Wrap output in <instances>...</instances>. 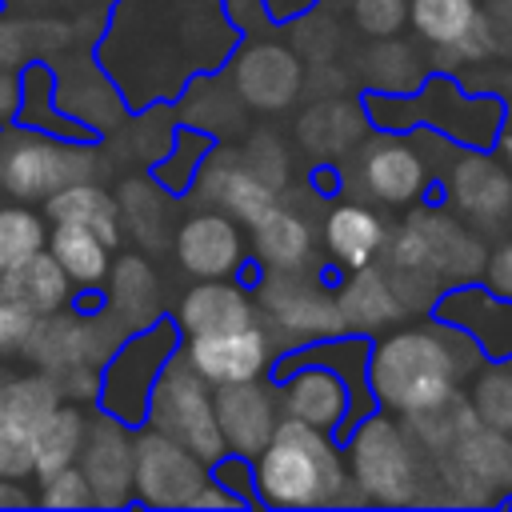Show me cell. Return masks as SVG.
<instances>
[{
	"instance_id": "47",
	"label": "cell",
	"mask_w": 512,
	"mask_h": 512,
	"mask_svg": "<svg viewBox=\"0 0 512 512\" xmlns=\"http://www.w3.org/2000/svg\"><path fill=\"white\" fill-rule=\"evenodd\" d=\"M352 24L368 40L396 36L408 24V0H352Z\"/></svg>"
},
{
	"instance_id": "5",
	"label": "cell",
	"mask_w": 512,
	"mask_h": 512,
	"mask_svg": "<svg viewBox=\"0 0 512 512\" xmlns=\"http://www.w3.org/2000/svg\"><path fill=\"white\" fill-rule=\"evenodd\" d=\"M100 172L104 152L96 140H64L16 120L0 128V192L20 204H40L72 180H100Z\"/></svg>"
},
{
	"instance_id": "9",
	"label": "cell",
	"mask_w": 512,
	"mask_h": 512,
	"mask_svg": "<svg viewBox=\"0 0 512 512\" xmlns=\"http://www.w3.org/2000/svg\"><path fill=\"white\" fill-rule=\"evenodd\" d=\"M128 336V328L100 304V308H56L48 316H36V328L24 344V364L40 368L48 376L76 368V364H96L104 368V360L120 348V340Z\"/></svg>"
},
{
	"instance_id": "49",
	"label": "cell",
	"mask_w": 512,
	"mask_h": 512,
	"mask_svg": "<svg viewBox=\"0 0 512 512\" xmlns=\"http://www.w3.org/2000/svg\"><path fill=\"white\" fill-rule=\"evenodd\" d=\"M492 300L500 304H512V232L496 236V244H488V256H484V272L476 280Z\"/></svg>"
},
{
	"instance_id": "50",
	"label": "cell",
	"mask_w": 512,
	"mask_h": 512,
	"mask_svg": "<svg viewBox=\"0 0 512 512\" xmlns=\"http://www.w3.org/2000/svg\"><path fill=\"white\" fill-rule=\"evenodd\" d=\"M32 60H36V52H32L28 16H16V12H4V8H0V68L20 72V68L32 64Z\"/></svg>"
},
{
	"instance_id": "19",
	"label": "cell",
	"mask_w": 512,
	"mask_h": 512,
	"mask_svg": "<svg viewBox=\"0 0 512 512\" xmlns=\"http://www.w3.org/2000/svg\"><path fill=\"white\" fill-rule=\"evenodd\" d=\"M184 360L208 380V384H232V380H256L268 376L276 364V344L268 340L264 324L252 320L244 328L208 332V336H184L180 340Z\"/></svg>"
},
{
	"instance_id": "27",
	"label": "cell",
	"mask_w": 512,
	"mask_h": 512,
	"mask_svg": "<svg viewBox=\"0 0 512 512\" xmlns=\"http://www.w3.org/2000/svg\"><path fill=\"white\" fill-rule=\"evenodd\" d=\"M100 296H104V308H108L128 332H140V328H148V324H156V320L164 316L160 272L152 268V260H148L144 252L112 256Z\"/></svg>"
},
{
	"instance_id": "11",
	"label": "cell",
	"mask_w": 512,
	"mask_h": 512,
	"mask_svg": "<svg viewBox=\"0 0 512 512\" xmlns=\"http://www.w3.org/2000/svg\"><path fill=\"white\" fill-rule=\"evenodd\" d=\"M344 160H352V176L340 172V188L352 184L384 208H408L428 192V156L404 132H368Z\"/></svg>"
},
{
	"instance_id": "43",
	"label": "cell",
	"mask_w": 512,
	"mask_h": 512,
	"mask_svg": "<svg viewBox=\"0 0 512 512\" xmlns=\"http://www.w3.org/2000/svg\"><path fill=\"white\" fill-rule=\"evenodd\" d=\"M484 60H496V40H492V28H488L484 12H476L472 24L456 40L428 48V72H444V76H456V72H464L472 64H484Z\"/></svg>"
},
{
	"instance_id": "37",
	"label": "cell",
	"mask_w": 512,
	"mask_h": 512,
	"mask_svg": "<svg viewBox=\"0 0 512 512\" xmlns=\"http://www.w3.org/2000/svg\"><path fill=\"white\" fill-rule=\"evenodd\" d=\"M16 124L36 128V132H52L64 140H96L88 128H80L76 120H68L56 100H52V64L48 60H32L20 68V112Z\"/></svg>"
},
{
	"instance_id": "53",
	"label": "cell",
	"mask_w": 512,
	"mask_h": 512,
	"mask_svg": "<svg viewBox=\"0 0 512 512\" xmlns=\"http://www.w3.org/2000/svg\"><path fill=\"white\" fill-rule=\"evenodd\" d=\"M352 88V76L348 68H340L336 60H324V64H304V84H300V96H344Z\"/></svg>"
},
{
	"instance_id": "32",
	"label": "cell",
	"mask_w": 512,
	"mask_h": 512,
	"mask_svg": "<svg viewBox=\"0 0 512 512\" xmlns=\"http://www.w3.org/2000/svg\"><path fill=\"white\" fill-rule=\"evenodd\" d=\"M40 212H44L48 224H84V228H92L108 248H116L124 240L120 216H116V200L96 176L92 180H72L64 188L48 192L40 200Z\"/></svg>"
},
{
	"instance_id": "63",
	"label": "cell",
	"mask_w": 512,
	"mask_h": 512,
	"mask_svg": "<svg viewBox=\"0 0 512 512\" xmlns=\"http://www.w3.org/2000/svg\"><path fill=\"white\" fill-rule=\"evenodd\" d=\"M28 4H44V0H28Z\"/></svg>"
},
{
	"instance_id": "58",
	"label": "cell",
	"mask_w": 512,
	"mask_h": 512,
	"mask_svg": "<svg viewBox=\"0 0 512 512\" xmlns=\"http://www.w3.org/2000/svg\"><path fill=\"white\" fill-rule=\"evenodd\" d=\"M0 508H36V492L28 488V480L0 476Z\"/></svg>"
},
{
	"instance_id": "29",
	"label": "cell",
	"mask_w": 512,
	"mask_h": 512,
	"mask_svg": "<svg viewBox=\"0 0 512 512\" xmlns=\"http://www.w3.org/2000/svg\"><path fill=\"white\" fill-rule=\"evenodd\" d=\"M252 252H256V264L260 272H300V268H312V248H316V236H312V224L304 220V212H296L292 204H272L264 208L252 224Z\"/></svg>"
},
{
	"instance_id": "8",
	"label": "cell",
	"mask_w": 512,
	"mask_h": 512,
	"mask_svg": "<svg viewBox=\"0 0 512 512\" xmlns=\"http://www.w3.org/2000/svg\"><path fill=\"white\" fill-rule=\"evenodd\" d=\"M144 424L180 440L184 448H192L208 464L216 456H224V440H220L216 408H212V384L184 360L180 348L164 360V368L148 392Z\"/></svg>"
},
{
	"instance_id": "17",
	"label": "cell",
	"mask_w": 512,
	"mask_h": 512,
	"mask_svg": "<svg viewBox=\"0 0 512 512\" xmlns=\"http://www.w3.org/2000/svg\"><path fill=\"white\" fill-rule=\"evenodd\" d=\"M184 196H188V204L228 212L240 224H252L264 208H272L280 200L264 180H256L248 172V164L240 160V152L228 140H212V148L204 152Z\"/></svg>"
},
{
	"instance_id": "10",
	"label": "cell",
	"mask_w": 512,
	"mask_h": 512,
	"mask_svg": "<svg viewBox=\"0 0 512 512\" xmlns=\"http://www.w3.org/2000/svg\"><path fill=\"white\" fill-rule=\"evenodd\" d=\"M180 348V332L168 316H160L156 324L128 332L120 340V348L104 360L100 368V400L96 408L112 412L124 424H144V408H148V392L164 368V360Z\"/></svg>"
},
{
	"instance_id": "39",
	"label": "cell",
	"mask_w": 512,
	"mask_h": 512,
	"mask_svg": "<svg viewBox=\"0 0 512 512\" xmlns=\"http://www.w3.org/2000/svg\"><path fill=\"white\" fill-rule=\"evenodd\" d=\"M468 400H472V412L480 424L488 428H500V432H512V368L504 356H488L468 380Z\"/></svg>"
},
{
	"instance_id": "34",
	"label": "cell",
	"mask_w": 512,
	"mask_h": 512,
	"mask_svg": "<svg viewBox=\"0 0 512 512\" xmlns=\"http://www.w3.org/2000/svg\"><path fill=\"white\" fill-rule=\"evenodd\" d=\"M72 292H76V284L64 276V268L52 260L48 248H40L28 260H20L16 268L0 272V296H12L20 304H28L36 316H48L56 308H68L72 304Z\"/></svg>"
},
{
	"instance_id": "62",
	"label": "cell",
	"mask_w": 512,
	"mask_h": 512,
	"mask_svg": "<svg viewBox=\"0 0 512 512\" xmlns=\"http://www.w3.org/2000/svg\"><path fill=\"white\" fill-rule=\"evenodd\" d=\"M504 360H508V368H512V352H508V356H504Z\"/></svg>"
},
{
	"instance_id": "42",
	"label": "cell",
	"mask_w": 512,
	"mask_h": 512,
	"mask_svg": "<svg viewBox=\"0 0 512 512\" xmlns=\"http://www.w3.org/2000/svg\"><path fill=\"white\" fill-rule=\"evenodd\" d=\"M208 148H212V136L188 128V124H176V136H172L168 152H164L148 172H152L172 196L184 200V192H188V184H192V176H196V168H200V160H204Z\"/></svg>"
},
{
	"instance_id": "28",
	"label": "cell",
	"mask_w": 512,
	"mask_h": 512,
	"mask_svg": "<svg viewBox=\"0 0 512 512\" xmlns=\"http://www.w3.org/2000/svg\"><path fill=\"white\" fill-rule=\"evenodd\" d=\"M336 312H340V324L344 332L352 336H380L388 332L392 324L408 320L404 304L396 300L388 276L380 272V264H364V268H352L344 272V280L336 284Z\"/></svg>"
},
{
	"instance_id": "56",
	"label": "cell",
	"mask_w": 512,
	"mask_h": 512,
	"mask_svg": "<svg viewBox=\"0 0 512 512\" xmlns=\"http://www.w3.org/2000/svg\"><path fill=\"white\" fill-rule=\"evenodd\" d=\"M20 112V72L0 68V128L12 124Z\"/></svg>"
},
{
	"instance_id": "21",
	"label": "cell",
	"mask_w": 512,
	"mask_h": 512,
	"mask_svg": "<svg viewBox=\"0 0 512 512\" xmlns=\"http://www.w3.org/2000/svg\"><path fill=\"white\" fill-rule=\"evenodd\" d=\"M212 408H216V428H220L224 452H240L248 460L268 444V436L276 432V420H280L272 376L212 384Z\"/></svg>"
},
{
	"instance_id": "60",
	"label": "cell",
	"mask_w": 512,
	"mask_h": 512,
	"mask_svg": "<svg viewBox=\"0 0 512 512\" xmlns=\"http://www.w3.org/2000/svg\"><path fill=\"white\" fill-rule=\"evenodd\" d=\"M492 152L512 168V108H504V120H500L496 140H492Z\"/></svg>"
},
{
	"instance_id": "6",
	"label": "cell",
	"mask_w": 512,
	"mask_h": 512,
	"mask_svg": "<svg viewBox=\"0 0 512 512\" xmlns=\"http://www.w3.org/2000/svg\"><path fill=\"white\" fill-rule=\"evenodd\" d=\"M340 448H344L348 476L368 504L404 508L416 500L424 456L412 448L396 412L372 408L340 436Z\"/></svg>"
},
{
	"instance_id": "1",
	"label": "cell",
	"mask_w": 512,
	"mask_h": 512,
	"mask_svg": "<svg viewBox=\"0 0 512 512\" xmlns=\"http://www.w3.org/2000/svg\"><path fill=\"white\" fill-rule=\"evenodd\" d=\"M236 40L220 0H120L92 52L128 108H140L172 100L188 76L220 68Z\"/></svg>"
},
{
	"instance_id": "22",
	"label": "cell",
	"mask_w": 512,
	"mask_h": 512,
	"mask_svg": "<svg viewBox=\"0 0 512 512\" xmlns=\"http://www.w3.org/2000/svg\"><path fill=\"white\" fill-rule=\"evenodd\" d=\"M112 200H116L120 232H124L144 256H156V252H168V248H172L180 196H172L148 168L120 176L116 188H112Z\"/></svg>"
},
{
	"instance_id": "3",
	"label": "cell",
	"mask_w": 512,
	"mask_h": 512,
	"mask_svg": "<svg viewBox=\"0 0 512 512\" xmlns=\"http://www.w3.org/2000/svg\"><path fill=\"white\" fill-rule=\"evenodd\" d=\"M252 480H256V504L268 508L368 504L348 476L340 440L292 416H280L268 444L252 456Z\"/></svg>"
},
{
	"instance_id": "55",
	"label": "cell",
	"mask_w": 512,
	"mask_h": 512,
	"mask_svg": "<svg viewBox=\"0 0 512 512\" xmlns=\"http://www.w3.org/2000/svg\"><path fill=\"white\" fill-rule=\"evenodd\" d=\"M224 16L232 20L236 32H256V28H268V16H264V4L260 0H220Z\"/></svg>"
},
{
	"instance_id": "46",
	"label": "cell",
	"mask_w": 512,
	"mask_h": 512,
	"mask_svg": "<svg viewBox=\"0 0 512 512\" xmlns=\"http://www.w3.org/2000/svg\"><path fill=\"white\" fill-rule=\"evenodd\" d=\"M36 504L40 508H92L88 480L76 464H64L56 472L36 476Z\"/></svg>"
},
{
	"instance_id": "57",
	"label": "cell",
	"mask_w": 512,
	"mask_h": 512,
	"mask_svg": "<svg viewBox=\"0 0 512 512\" xmlns=\"http://www.w3.org/2000/svg\"><path fill=\"white\" fill-rule=\"evenodd\" d=\"M192 508H244V504H240V496H232L224 484H216V480L208 476L204 488L192 496Z\"/></svg>"
},
{
	"instance_id": "25",
	"label": "cell",
	"mask_w": 512,
	"mask_h": 512,
	"mask_svg": "<svg viewBox=\"0 0 512 512\" xmlns=\"http://www.w3.org/2000/svg\"><path fill=\"white\" fill-rule=\"evenodd\" d=\"M256 320V300L252 288L240 284V276H220V280H196L172 312V324L184 336H208V332H228L244 328Z\"/></svg>"
},
{
	"instance_id": "52",
	"label": "cell",
	"mask_w": 512,
	"mask_h": 512,
	"mask_svg": "<svg viewBox=\"0 0 512 512\" xmlns=\"http://www.w3.org/2000/svg\"><path fill=\"white\" fill-rule=\"evenodd\" d=\"M52 380H56V388H60L64 400H72V404H80V408H96V400H100V368H96V364L64 368V372H56Z\"/></svg>"
},
{
	"instance_id": "40",
	"label": "cell",
	"mask_w": 512,
	"mask_h": 512,
	"mask_svg": "<svg viewBox=\"0 0 512 512\" xmlns=\"http://www.w3.org/2000/svg\"><path fill=\"white\" fill-rule=\"evenodd\" d=\"M476 12H480V0H408V24L416 40L428 48L456 40Z\"/></svg>"
},
{
	"instance_id": "35",
	"label": "cell",
	"mask_w": 512,
	"mask_h": 512,
	"mask_svg": "<svg viewBox=\"0 0 512 512\" xmlns=\"http://www.w3.org/2000/svg\"><path fill=\"white\" fill-rule=\"evenodd\" d=\"M396 420H400V428L408 432V440H412V448L420 456H436V452L452 448L472 424H480L476 412H472V400H468L464 384L452 388L444 400H436L428 408H416V412H404Z\"/></svg>"
},
{
	"instance_id": "54",
	"label": "cell",
	"mask_w": 512,
	"mask_h": 512,
	"mask_svg": "<svg viewBox=\"0 0 512 512\" xmlns=\"http://www.w3.org/2000/svg\"><path fill=\"white\" fill-rule=\"evenodd\" d=\"M492 40H496V56H512V0H484L480 4Z\"/></svg>"
},
{
	"instance_id": "36",
	"label": "cell",
	"mask_w": 512,
	"mask_h": 512,
	"mask_svg": "<svg viewBox=\"0 0 512 512\" xmlns=\"http://www.w3.org/2000/svg\"><path fill=\"white\" fill-rule=\"evenodd\" d=\"M44 248L76 288H100L112 264V248L84 224H52Z\"/></svg>"
},
{
	"instance_id": "33",
	"label": "cell",
	"mask_w": 512,
	"mask_h": 512,
	"mask_svg": "<svg viewBox=\"0 0 512 512\" xmlns=\"http://www.w3.org/2000/svg\"><path fill=\"white\" fill-rule=\"evenodd\" d=\"M60 388L48 372L40 368H24V372H8V380L0 384V436L12 440H32L36 424L60 404Z\"/></svg>"
},
{
	"instance_id": "24",
	"label": "cell",
	"mask_w": 512,
	"mask_h": 512,
	"mask_svg": "<svg viewBox=\"0 0 512 512\" xmlns=\"http://www.w3.org/2000/svg\"><path fill=\"white\" fill-rule=\"evenodd\" d=\"M276 384V404H280V416H292V420H304L320 432H332L340 436L344 420H348V408H352V396L344 388V380L324 368V364H296L280 376H272Z\"/></svg>"
},
{
	"instance_id": "30",
	"label": "cell",
	"mask_w": 512,
	"mask_h": 512,
	"mask_svg": "<svg viewBox=\"0 0 512 512\" xmlns=\"http://www.w3.org/2000/svg\"><path fill=\"white\" fill-rule=\"evenodd\" d=\"M384 244H388V224H384V216L376 208H368L360 200H340V204L328 208V216H324V248H328V260L340 272L376 264Z\"/></svg>"
},
{
	"instance_id": "41",
	"label": "cell",
	"mask_w": 512,
	"mask_h": 512,
	"mask_svg": "<svg viewBox=\"0 0 512 512\" xmlns=\"http://www.w3.org/2000/svg\"><path fill=\"white\" fill-rule=\"evenodd\" d=\"M48 240V220L44 212L28 208V204H4L0 208V272L16 268L20 260H28L32 252H40Z\"/></svg>"
},
{
	"instance_id": "51",
	"label": "cell",
	"mask_w": 512,
	"mask_h": 512,
	"mask_svg": "<svg viewBox=\"0 0 512 512\" xmlns=\"http://www.w3.org/2000/svg\"><path fill=\"white\" fill-rule=\"evenodd\" d=\"M208 476L216 484H224L232 496H240V504H256V480H252V460L240 456V452H224L208 464Z\"/></svg>"
},
{
	"instance_id": "23",
	"label": "cell",
	"mask_w": 512,
	"mask_h": 512,
	"mask_svg": "<svg viewBox=\"0 0 512 512\" xmlns=\"http://www.w3.org/2000/svg\"><path fill=\"white\" fill-rule=\"evenodd\" d=\"M372 132V120H368V108H364V96H312L304 104V112L296 116V144L320 164H336L344 160L364 136Z\"/></svg>"
},
{
	"instance_id": "16",
	"label": "cell",
	"mask_w": 512,
	"mask_h": 512,
	"mask_svg": "<svg viewBox=\"0 0 512 512\" xmlns=\"http://www.w3.org/2000/svg\"><path fill=\"white\" fill-rule=\"evenodd\" d=\"M76 468L88 480L92 508H128L132 504V424L116 420L104 408H88Z\"/></svg>"
},
{
	"instance_id": "48",
	"label": "cell",
	"mask_w": 512,
	"mask_h": 512,
	"mask_svg": "<svg viewBox=\"0 0 512 512\" xmlns=\"http://www.w3.org/2000/svg\"><path fill=\"white\" fill-rule=\"evenodd\" d=\"M36 328V312L12 296H0V360H20L24 356V344Z\"/></svg>"
},
{
	"instance_id": "20",
	"label": "cell",
	"mask_w": 512,
	"mask_h": 512,
	"mask_svg": "<svg viewBox=\"0 0 512 512\" xmlns=\"http://www.w3.org/2000/svg\"><path fill=\"white\" fill-rule=\"evenodd\" d=\"M428 244V260L440 276L444 288H460V284H476L484 272V256H488V236H480L472 224H464L456 212H444L436 204H408L404 216Z\"/></svg>"
},
{
	"instance_id": "38",
	"label": "cell",
	"mask_w": 512,
	"mask_h": 512,
	"mask_svg": "<svg viewBox=\"0 0 512 512\" xmlns=\"http://www.w3.org/2000/svg\"><path fill=\"white\" fill-rule=\"evenodd\" d=\"M84 424H88V408L60 400L32 432V476L56 472L64 464H76L80 440H84Z\"/></svg>"
},
{
	"instance_id": "14",
	"label": "cell",
	"mask_w": 512,
	"mask_h": 512,
	"mask_svg": "<svg viewBox=\"0 0 512 512\" xmlns=\"http://www.w3.org/2000/svg\"><path fill=\"white\" fill-rule=\"evenodd\" d=\"M224 76L248 112L272 116V112H284L300 100L304 60L284 40L248 36V40H236V48L228 52Z\"/></svg>"
},
{
	"instance_id": "44",
	"label": "cell",
	"mask_w": 512,
	"mask_h": 512,
	"mask_svg": "<svg viewBox=\"0 0 512 512\" xmlns=\"http://www.w3.org/2000/svg\"><path fill=\"white\" fill-rule=\"evenodd\" d=\"M236 152H240V160L248 164V172L256 176V180H264L276 196L288 188V148H284V140L272 132V128H252V132H244V140L236 144Z\"/></svg>"
},
{
	"instance_id": "13",
	"label": "cell",
	"mask_w": 512,
	"mask_h": 512,
	"mask_svg": "<svg viewBox=\"0 0 512 512\" xmlns=\"http://www.w3.org/2000/svg\"><path fill=\"white\" fill-rule=\"evenodd\" d=\"M444 200L480 236L512 232V168L492 148H460L444 172Z\"/></svg>"
},
{
	"instance_id": "59",
	"label": "cell",
	"mask_w": 512,
	"mask_h": 512,
	"mask_svg": "<svg viewBox=\"0 0 512 512\" xmlns=\"http://www.w3.org/2000/svg\"><path fill=\"white\" fill-rule=\"evenodd\" d=\"M268 24H292L296 16H304L308 8H316V0H260Z\"/></svg>"
},
{
	"instance_id": "26",
	"label": "cell",
	"mask_w": 512,
	"mask_h": 512,
	"mask_svg": "<svg viewBox=\"0 0 512 512\" xmlns=\"http://www.w3.org/2000/svg\"><path fill=\"white\" fill-rule=\"evenodd\" d=\"M172 112H176V124H188L212 140H228L248 128V108L232 92L228 76L216 68L188 76L184 88L172 96Z\"/></svg>"
},
{
	"instance_id": "31",
	"label": "cell",
	"mask_w": 512,
	"mask_h": 512,
	"mask_svg": "<svg viewBox=\"0 0 512 512\" xmlns=\"http://www.w3.org/2000/svg\"><path fill=\"white\" fill-rule=\"evenodd\" d=\"M356 76L364 84V92H384V96H408L424 84L428 76V60L416 52L412 40L396 36H376L360 60H356Z\"/></svg>"
},
{
	"instance_id": "45",
	"label": "cell",
	"mask_w": 512,
	"mask_h": 512,
	"mask_svg": "<svg viewBox=\"0 0 512 512\" xmlns=\"http://www.w3.org/2000/svg\"><path fill=\"white\" fill-rule=\"evenodd\" d=\"M292 52L304 60V64H324V60H336L340 44H344V32H340V20L320 12V8H308L304 16L292 20Z\"/></svg>"
},
{
	"instance_id": "7",
	"label": "cell",
	"mask_w": 512,
	"mask_h": 512,
	"mask_svg": "<svg viewBox=\"0 0 512 512\" xmlns=\"http://www.w3.org/2000/svg\"><path fill=\"white\" fill-rule=\"evenodd\" d=\"M252 300H256V320L264 324L276 352H292L300 344L328 340V336L344 332L336 296L312 268L260 272L252 284Z\"/></svg>"
},
{
	"instance_id": "15",
	"label": "cell",
	"mask_w": 512,
	"mask_h": 512,
	"mask_svg": "<svg viewBox=\"0 0 512 512\" xmlns=\"http://www.w3.org/2000/svg\"><path fill=\"white\" fill-rule=\"evenodd\" d=\"M48 64H52V100L68 120L88 128L96 140L112 136L124 124L132 108L92 48H68Z\"/></svg>"
},
{
	"instance_id": "18",
	"label": "cell",
	"mask_w": 512,
	"mask_h": 512,
	"mask_svg": "<svg viewBox=\"0 0 512 512\" xmlns=\"http://www.w3.org/2000/svg\"><path fill=\"white\" fill-rule=\"evenodd\" d=\"M172 256L192 280H220L240 276L248 264L240 220L216 208H196L184 220H176L172 232Z\"/></svg>"
},
{
	"instance_id": "61",
	"label": "cell",
	"mask_w": 512,
	"mask_h": 512,
	"mask_svg": "<svg viewBox=\"0 0 512 512\" xmlns=\"http://www.w3.org/2000/svg\"><path fill=\"white\" fill-rule=\"evenodd\" d=\"M8 372H12V360H0V384L8 380Z\"/></svg>"
},
{
	"instance_id": "2",
	"label": "cell",
	"mask_w": 512,
	"mask_h": 512,
	"mask_svg": "<svg viewBox=\"0 0 512 512\" xmlns=\"http://www.w3.org/2000/svg\"><path fill=\"white\" fill-rule=\"evenodd\" d=\"M480 340L452 320L392 324L368 344V388L384 412H416L444 400L484 364Z\"/></svg>"
},
{
	"instance_id": "12",
	"label": "cell",
	"mask_w": 512,
	"mask_h": 512,
	"mask_svg": "<svg viewBox=\"0 0 512 512\" xmlns=\"http://www.w3.org/2000/svg\"><path fill=\"white\" fill-rule=\"evenodd\" d=\"M208 480V460H200L180 440L136 424L132 428V504L144 508H192V496Z\"/></svg>"
},
{
	"instance_id": "4",
	"label": "cell",
	"mask_w": 512,
	"mask_h": 512,
	"mask_svg": "<svg viewBox=\"0 0 512 512\" xmlns=\"http://www.w3.org/2000/svg\"><path fill=\"white\" fill-rule=\"evenodd\" d=\"M364 108L372 128L408 136L420 124H428L448 144H460V148H492L496 128L504 120V104L492 92H468L456 76H444V72H428L424 84L408 96L364 92Z\"/></svg>"
}]
</instances>
